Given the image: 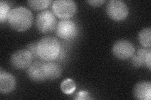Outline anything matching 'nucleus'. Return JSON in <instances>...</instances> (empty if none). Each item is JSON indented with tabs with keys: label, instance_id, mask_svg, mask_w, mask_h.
<instances>
[{
	"label": "nucleus",
	"instance_id": "9b49d317",
	"mask_svg": "<svg viewBox=\"0 0 151 100\" xmlns=\"http://www.w3.org/2000/svg\"><path fill=\"white\" fill-rule=\"evenodd\" d=\"M16 87V79L14 76L8 72H0V92L2 94L12 93Z\"/></svg>",
	"mask_w": 151,
	"mask_h": 100
},
{
	"label": "nucleus",
	"instance_id": "9d476101",
	"mask_svg": "<svg viewBox=\"0 0 151 100\" xmlns=\"http://www.w3.org/2000/svg\"><path fill=\"white\" fill-rule=\"evenodd\" d=\"M28 77L35 82H44L47 79L45 73V63L36 61L32 63L27 70Z\"/></svg>",
	"mask_w": 151,
	"mask_h": 100
},
{
	"label": "nucleus",
	"instance_id": "39448f33",
	"mask_svg": "<svg viewBox=\"0 0 151 100\" xmlns=\"http://www.w3.org/2000/svg\"><path fill=\"white\" fill-rule=\"evenodd\" d=\"M106 13L111 20L116 21L124 20L129 15V8L127 4L120 0H111L108 3Z\"/></svg>",
	"mask_w": 151,
	"mask_h": 100
},
{
	"label": "nucleus",
	"instance_id": "f3484780",
	"mask_svg": "<svg viewBox=\"0 0 151 100\" xmlns=\"http://www.w3.org/2000/svg\"><path fill=\"white\" fill-rule=\"evenodd\" d=\"M10 11V8L6 2L3 1L0 2V23H3L7 20Z\"/></svg>",
	"mask_w": 151,
	"mask_h": 100
},
{
	"label": "nucleus",
	"instance_id": "7ed1b4c3",
	"mask_svg": "<svg viewBox=\"0 0 151 100\" xmlns=\"http://www.w3.org/2000/svg\"><path fill=\"white\" fill-rule=\"evenodd\" d=\"M53 13L62 20H69L77 11V6L73 0H57L52 6Z\"/></svg>",
	"mask_w": 151,
	"mask_h": 100
},
{
	"label": "nucleus",
	"instance_id": "f03ea898",
	"mask_svg": "<svg viewBox=\"0 0 151 100\" xmlns=\"http://www.w3.org/2000/svg\"><path fill=\"white\" fill-rule=\"evenodd\" d=\"M60 51V42L54 37H44L37 43L38 58L44 61L49 62L56 60L59 56Z\"/></svg>",
	"mask_w": 151,
	"mask_h": 100
},
{
	"label": "nucleus",
	"instance_id": "f257e3e1",
	"mask_svg": "<svg viewBox=\"0 0 151 100\" xmlns=\"http://www.w3.org/2000/svg\"><path fill=\"white\" fill-rule=\"evenodd\" d=\"M34 17L30 9L19 6L11 9L8 16L9 25L17 31H25L32 26Z\"/></svg>",
	"mask_w": 151,
	"mask_h": 100
},
{
	"label": "nucleus",
	"instance_id": "f8f14e48",
	"mask_svg": "<svg viewBox=\"0 0 151 100\" xmlns=\"http://www.w3.org/2000/svg\"><path fill=\"white\" fill-rule=\"evenodd\" d=\"M134 96L137 99L150 100L151 98V83L141 82L137 83L134 88Z\"/></svg>",
	"mask_w": 151,
	"mask_h": 100
},
{
	"label": "nucleus",
	"instance_id": "20e7f679",
	"mask_svg": "<svg viewBox=\"0 0 151 100\" xmlns=\"http://www.w3.org/2000/svg\"><path fill=\"white\" fill-rule=\"evenodd\" d=\"M36 26L42 33H49L54 30L57 26V19L53 12L44 10L38 14L36 17Z\"/></svg>",
	"mask_w": 151,
	"mask_h": 100
},
{
	"label": "nucleus",
	"instance_id": "2eb2a0df",
	"mask_svg": "<svg viewBox=\"0 0 151 100\" xmlns=\"http://www.w3.org/2000/svg\"><path fill=\"white\" fill-rule=\"evenodd\" d=\"M76 89V85L72 79H66L60 84V89L64 94H72Z\"/></svg>",
	"mask_w": 151,
	"mask_h": 100
},
{
	"label": "nucleus",
	"instance_id": "6ab92c4d",
	"mask_svg": "<svg viewBox=\"0 0 151 100\" xmlns=\"http://www.w3.org/2000/svg\"><path fill=\"white\" fill-rule=\"evenodd\" d=\"M27 49L32 53V55H33V57H34V58H38L37 53V43H33L30 44L27 46Z\"/></svg>",
	"mask_w": 151,
	"mask_h": 100
},
{
	"label": "nucleus",
	"instance_id": "0eeeda50",
	"mask_svg": "<svg viewBox=\"0 0 151 100\" xmlns=\"http://www.w3.org/2000/svg\"><path fill=\"white\" fill-rule=\"evenodd\" d=\"M78 32V27L76 23L69 20L59 21L56 26V34L63 40H69L74 38L77 36Z\"/></svg>",
	"mask_w": 151,
	"mask_h": 100
},
{
	"label": "nucleus",
	"instance_id": "423d86ee",
	"mask_svg": "<svg viewBox=\"0 0 151 100\" xmlns=\"http://www.w3.org/2000/svg\"><path fill=\"white\" fill-rule=\"evenodd\" d=\"M34 57L27 49L18 50L11 56L10 63L13 67L23 70L28 68L32 63Z\"/></svg>",
	"mask_w": 151,
	"mask_h": 100
},
{
	"label": "nucleus",
	"instance_id": "1a4fd4ad",
	"mask_svg": "<svg viewBox=\"0 0 151 100\" xmlns=\"http://www.w3.org/2000/svg\"><path fill=\"white\" fill-rule=\"evenodd\" d=\"M132 64L137 68L146 66L151 70V50L147 48H140L137 51L135 55L132 57Z\"/></svg>",
	"mask_w": 151,
	"mask_h": 100
},
{
	"label": "nucleus",
	"instance_id": "a211bd4d",
	"mask_svg": "<svg viewBox=\"0 0 151 100\" xmlns=\"http://www.w3.org/2000/svg\"><path fill=\"white\" fill-rule=\"evenodd\" d=\"M74 99L76 100H84V99H92L90 94L86 91H81L76 94Z\"/></svg>",
	"mask_w": 151,
	"mask_h": 100
},
{
	"label": "nucleus",
	"instance_id": "ddd939ff",
	"mask_svg": "<svg viewBox=\"0 0 151 100\" xmlns=\"http://www.w3.org/2000/svg\"><path fill=\"white\" fill-rule=\"evenodd\" d=\"M45 73L47 79L54 80L60 77L63 73V68L59 64L49 61L45 63Z\"/></svg>",
	"mask_w": 151,
	"mask_h": 100
},
{
	"label": "nucleus",
	"instance_id": "4468645a",
	"mask_svg": "<svg viewBox=\"0 0 151 100\" xmlns=\"http://www.w3.org/2000/svg\"><path fill=\"white\" fill-rule=\"evenodd\" d=\"M138 40L140 44L145 48H150L151 46V29L145 28L142 30L138 35Z\"/></svg>",
	"mask_w": 151,
	"mask_h": 100
},
{
	"label": "nucleus",
	"instance_id": "dca6fc26",
	"mask_svg": "<svg viewBox=\"0 0 151 100\" xmlns=\"http://www.w3.org/2000/svg\"><path fill=\"white\" fill-rule=\"evenodd\" d=\"M27 3L32 9L35 10H42L48 7L51 3L50 0H29Z\"/></svg>",
	"mask_w": 151,
	"mask_h": 100
},
{
	"label": "nucleus",
	"instance_id": "6e6552de",
	"mask_svg": "<svg viewBox=\"0 0 151 100\" xmlns=\"http://www.w3.org/2000/svg\"><path fill=\"white\" fill-rule=\"evenodd\" d=\"M135 51V48L132 43L125 40L117 41L112 48L113 55L116 58L122 60L132 58Z\"/></svg>",
	"mask_w": 151,
	"mask_h": 100
},
{
	"label": "nucleus",
	"instance_id": "aec40b11",
	"mask_svg": "<svg viewBox=\"0 0 151 100\" xmlns=\"http://www.w3.org/2000/svg\"><path fill=\"white\" fill-rule=\"evenodd\" d=\"M87 2L92 6H100L105 1L104 0H89Z\"/></svg>",
	"mask_w": 151,
	"mask_h": 100
}]
</instances>
